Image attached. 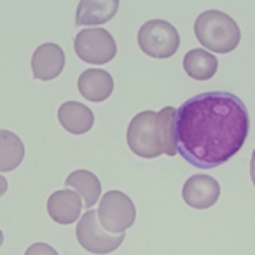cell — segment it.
<instances>
[{
    "mask_svg": "<svg viewBox=\"0 0 255 255\" xmlns=\"http://www.w3.org/2000/svg\"><path fill=\"white\" fill-rule=\"evenodd\" d=\"M248 112L233 93L206 91L177 109L178 154L192 166L212 170L229 161L248 136Z\"/></svg>",
    "mask_w": 255,
    "mask_h": 255,
    "instance_id": "6da1fadb",
    "label": "cell"
},
{
    "mask_svg": "<svg viewBox=\"0 0 255 255\" xmlns=\"http://www.w3.org/2000/svg\"><path fill=\"white\" fill-rule=\"evenodd\" d=\"M194 35L203 46L213 53L226 54L236 49L241 39L238 23L222 11H205L194 23Z\"/></svg>",
    "mask_w": 255,
    "mask_h": 255,
    "instance_id": "7a4b0ae2",
    "label": "cell"
},
{
    "mask_svg": "<svg viewBox=\"0 0 255 255\" xmlns=\"http://www.w3.org/2000/svg\"><path fill=\"white\" fill-rule=\"evenodd\" d=\"M126 140L128 147L140 157L152 159V157L164 154L159 135V124H157V112L143 110V112L136 114L128 126Z\"/></svg>",
    "mask_w": 255,
    "mask_h": 255,
    "instance_id": "3957f363",
    "label": "cell"
},
{
    "mask_svg": "<svg viewBox=\"0 0 255 255\" xmlns=\"http://www.w3.org/2000/svg\"><path fill=\"white\" fill-rule=\"evenodd\" d=\"M138 46L150 58H171L180 46V35L171 23L164 19H150L138 30Z\"/></svg>",
    "mask_w": 255,
    "mask_h": 255,
    "instance_id": "277c9868",
    "label": "cell"
},
{
    "mask_svg": "<svg viewBox=\"0 0 255 255\" xmlns=\"http://www.w3.org/2000/svg\"><path fill=\"white\" fill-rule=\"evenodd\" d=\"M135 203L121 191H109L102 196L98 205V220L105 231L123 234L135 224Z\"/></svg>",
    "mask_w": 255,
    "mask_h": 255,
    "instance_id": "5b68a950",
    "label": "cell"
},
{
    "mask_svg": "<svg viewBox=\"0 0 255 255\" xmlns=\"http://www.w3.org/2000/svg\"><path fill=\"white\" fill-rule=\"evenodd\" d=\"M77 241L84 250L96 255H105L117 250L124 241L123 234H112L102 227L98 220V210H88L81 217L75 229Z\"/></svg>",
    "mask_w": 255,
    "mask_h": 255,
    "instance_id": "8992f818",
    "label": "cell"
},
{
    "mask_svg": "<svg viewBox=\"0 0 255 255\" xmlns=\"http://www.w3.org/2000/svg\"><path fill=\"white\" fill-rule=\"evenodd\" d=\"M75 54L84 63L103 65L114 60L117 53L116 40L112 33L103 28H84L75 35L74 40Z\"/></svg>",
    "mask_w": 255,
    "mask_h": 255,
    "instance_id": "52a82bcc",
    "label": "cell"
},
{
    "mask_svg": "<svg viewBox=\"0 0 255 255\" xmlns=\"http://www.w3.org/2000/svg\"><path fill=\"white\" fill-rule=\"evenodd\" d=\"M220 185L210 175H192L185 180L182 189V198L189 206L196 210H205L219 201Z\"/></svg>",
    "mask_w": 255,
    "mask_h": 255,
    "instance_id": "ba28073f",
    "label": "cell"
},
{
    "mask_svg": "<svg viewBox=\"0 0 255 255\" xmlns=\"http://www.w3.org/2000/svg\"><path fill=\"white\" fill-rule=\"evenodd\" d=\"M65 53L58 44L46 42L33 51L32 72L33 77L40 81H53L63 72Z\"/></svg>",
    "mask_w": 255,
    "mask_h": 255,
    "instance_id": "9c48e42d",
    "label": "cell"
},
{
    "mask_svg": "<svg viewBox=\"0 0 255 255\" xmlns=\"http://www.w3.org/2000/svg\"><path fill=\"white\" fill-rule=\"evenodd\" d=\"M82 206L84 201L74 189H61L47 199V213L58 224H74L75 220H81Z\"/></svg>",
    "mask_w": 255,
    "mask_h": 255,
    "instance_id": "30bf717a",
    "label": "cell"
},
{
    "mask_svg": "<svg viewBox=\"0 0 255 255\" xmlns=\"http://www.w3.org/2000/svg\"><path fill=\"white\" fill-rule=\"evenodd\" d=\"M77 88L89 102H105L114 91V79L102 68H88L79 75Z\"/></svg>",
    "mask_w": 255,
    "mask_h": 255,
    "instance_id": "8fae6325",
    "label": "cell"
},
{
    "mask_svg": "<svg viewBox=\"0 0 255 255\" xmlns=\"http://www.w3.org/2000/svg\"><path fill=\"white\" fill-rule=\"evenodd\" d=\"M119 9L117 0H82L77 5L75 25H86L96 28V25L110 21Z\"/></svg>",
    "mask_w": 255,
    "mask_h": 255,
    "instance_id": "7c38bea8",
    "label": "cell"
},
{
    "mask_svg": "<svg viewBox=\"0 0 255 255\" xmlns=\"http://www.w3.org/2000/svg\"><path fill=\"white\" fill-rule=\"evenodd\" d=\"M60 124L72 135H84L95 124V116L91 109L79 102H65L58 109Z\"/></svg>",
    "mask_w": 255,
    "mask_h": 255,
    "instance_id": "4fadbf2b",
    "label": "cell"
},
{
    "mask_svg": "<svg viewBox=\"0 0 255 255\" xmlns=\"http://www.w3.org/2000/svg\"><path fill=\"white\" fill-rule=\"evenodd\" d=\"M67 187H72L84 201V206L88 210L93 208L95 203H98L100 194H102V184L98 177L93 171L88 170H75L65 180Z\"/></svg>",
    "mask_w": 255,
    "mask_h": 255,
    "instance_id": "5bb4252c",
    "label": "cell"
},
{
    "mask_svg": "<svg viewBox=\"0 0 255 255\" xmlns=\"http://www.w3.org/2000/svg\"><path fill=\"white\" fill-rule=\"evenodd\" d=\"M184 68L189 77L196 79V81H208L215 75L219 61H217L215 54L199 47V49H191L184 56Z\"/></svg>",
    "mask_w": 255,
    "mask_h": 255,
    "instance_id": "9a60e30c",
    "label": "cell"
},
{
    "mask_svg": "<svg viewBox=\"0 0 255 255\" xmlns=\"http://www.w3.org/2000/svg\"><path fill=\"white\" fill-rule=\"evenodd\" d=\"M23 157H25V145L21 138L12 131L2 129L0 131V170L2 173L18 168Z\"/></svg>",
    "mask_w": 255,
    "mask_h": 255,
    "instance_id": "2e32d148",
    "label": "cell"
},
{
    "mask_svg": "<svg viewBox=\"0 0 255 255\" xmlns=\"http://www.w3.org/2000/svg\"><path fill=\"white\" fill-rule=\"evenodd\" d=\"M157 124H159L161 143L163 152L166 156H175L178 152L177 147V109L164 107L157 112Z\"/></svg>",
    "mask_w": 255,
    "mask_h": 255,
    "instance_id": "e0dca14e",
    "label": "cell"
},
{
    "mask_svg": "<svg viewBox=\"0 0 255 255\" xmlns=\"http://www.w3.org/2000/svg\"><path fill=\"white\" fill-rule=\"evenodd\" d=\"M25 255H58V252L47 243H33L26 248Z\"/></svg>",
    "mask_w": 255,
    "mask_h": 255,
    "instance_id": "ac0fdd59",
    "label": "cell"
},
{
    "mask_svg": "<svg viewBox=\"0 0 255 255\" xmlns=\"http://www.w3.org/2000/svg\"><path fill=\"white\" fill-rule=\"evenodd\" d=\"M250 177L255 185V149H254V152H252V159H250Z\"/></svg>",
    "mask_w": 255,
    "mask_h": 255,
    "instance_id": "d6986e66",
    "label": "cell"
}]
</instances>
